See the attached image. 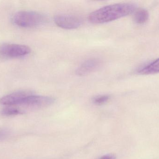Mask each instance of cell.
Segmentation results:
<instances>
[{
    "instance_id": "6da1fadb",
    "label": "cell",
    "mask_w": 159,
    "mask_h": 159,
    "mask_svg": "<svg viewBox=\"0 0 159 159\" xmlns=\"http://www.w3.org/2000/svg\"><path fill=\"white\" fill-rule=\"evenodd\" d=\"M135 8V6L131 3L109 5L92 12L89 15V20L95 24L110 22L131 14Z\"/></svg>"
},
{
    "instance_id": "7a4b0ae2",
    "label": "cell",
    "mask_w": 159,
    "mask_h": 159,
    "mask_svg": "<svg viewBox=\"0 0 159 159\" xmlns=\"http://www.w3.org/2000/svg\"><path fill=\"white\" fill-rule=\"evenodd\" d=\"M13 21L19 27L34 28L44 24L47 21V18L45 16L39 12L23 10L14 15Z\"/></svg>"
},
{
    "instance_id": "3957f363",
    "label": "cell",
    "mask_w": 159,
    "mask_h": 159,
    "mask_svg": "<svg viewBox=\"0 0 159 159\" xmlns=\"http://www.w3.org/2000/svg\"><path fill=\"white\" fill-rule=\"evenodd\" d=\"M54 101L55 99L51 97L34 95L31 94L23 98L17 106H22L26 109L34 110L49 106Z\"/></svg>"
},
{
    "instance_id": "277c9868",
    "label": "cell",
    "mask_w": 159,
    "mask_h": 159,
    "mask_svg": "<svg viewBox=\"0 0 159 159\" xmlns=\"http://www.w3.org/2000/svg\"><path fill=\"white\" fill-rule=\"evenodd\" d=\"M30 52V48L24 45L5 44L0 46V57L4 58H21Z\"/></svg>"
},
{
    "instance_id": "5b68a950",
    "label": "cell",
    "mask_w": 159,
    "mask_h": 159,
    "mask_svg": "<svg viewBox=\"0 0 159 159\" xmlns=\"http://www.w3.org/2000/svg\"><path fill=\"white\" fill-rule=\"evenodd\" d=\"M55 23L64 29H75L82 25V19L72 15H58L54 18Z\"/></svg>"
},
{
    "instance_id": "8992f818",
    "label": "cell",
    "mask_w": 159,
    "mask_h": 159,
    "mask_svg": "<svg viewBox=\"0 0 159 159\" xmlns=\"http://www.w3.org/2000/svg\"><path fill=\"white\" fill-rule=\"evenodd\" d=\"M101 61L96 58L89 59L81 63L76 70V74L79 76H83L90 74L101 66Z\"/></svg>"
},
{
    "instance_id": "52a82bcc",
    "label": "cell",
    "mask_w": 159,
    "mask_h": 159,
    "mask_svg": "<svg viewBox=\"0 0 159 159\" xmlns=\"http://www.w3.org/2000/svg\"><path fill=\"white\" fill-rule=\"evenodd\" d=\"M32 93L27 91H20L4 96L0 100V103L7 106H17L20 101Z\"/></svg>"
},
{
    "instance_id": "ba28073f",
    "label": "cell",
    "mask_w": 159,
    "mask_h": 159,
    "mask_svg": "<svg viewBox=\"0 0 159 159\" xmlns=\"http://www.w3.org/2000/svg\"><path fill=\"white\" fill-rule=\"evenodd\" d=\"M143 75L154 74L159 73V58L147 65L138 72Z\"/></svg>"
},
{
    "instance_id": "9c48e42d",
    "label": "cell",
    "mask_w": 159,
    "mask_h": 159,
    "mask_svg": "<svg viewBox=\"0 0 159 159\" xmlns=\"http://www.w3.org/2000/svg\"><path fill=\"white\" fill-rule=\"evenodd\" d=\"M149 14L145 9H140L136 11L134 15V20L136 23L143 24L148 20Z\"/></svg>"
},
{
    "instance_id": "30bf717a",
    "label": "cell",
    "mask_w": 159,
    "mask_h": 159,
    "mask_svg": "<svg viewBox=\"0 0 159 159\" xmlns=\"http://www.w3.org/2000/svg\"><path fill=\"white\" fill-rule=\"evenodd\" d=\"M24 113L23 111L15 106H7L4 108L2 111V114L3 115L9 116L16 115L22 114Z\"/></svg>"
},
{
    "instance_id": "8fae6325",
    "label": "cell",
    "mask_w": 159,
    "mask_h": 159,
    "mask_svg": "<svg viewBox=\"0 0 159 159\" xmlns=\"http://www.w3.org/2000/svg\"><path fill=\"white\" fill-rule=\"evenodd\" d=\"M109 96L107 95H100L93 99V102L97 105H102L109 100Z\"/></svg>"
},
{
    "instance_id": "7c38bea8",
    "label": "cell",
    "mask_w": 159,
    "mask_h": 159,
    "mask_svg": "<svg viewBox=\"0 0 159 159\" xmlns=\"http://www.w3.org/2000/svg\"><path fill=\"white\" fill-rule=\"evenodd\" d=\"M9 134V131L7 129H0V142L5 140Z\"/></svg>"
},
{
    "instance_id": "4fadbf2b",
    "label": "cell",
    "mask_w": 159,
    "mask_h": 159,
    "mask_svg": "<svg viewBox=\"0 0 159 159\" xmlns=\"http://www.w3.org/2000/svg\"><path fill=\"white\" fill-rule=\"evenodd\" d=\"M116 157L114 155H108L103 156L99 159H116Z\"/></svg>"
}]
</instances>
